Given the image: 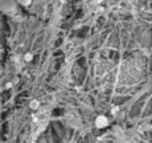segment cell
I'll list each match as a JSON object with an SVG mask.
<instances>
[{"label":"cell","mask_w":152,"mask_h":143,"mask_svg":"<svg viewBox=\"0 0 152 143\" xmlns=\"http://www.w3.org/2000/svg\"><path fill=\"white\" fill-rule=\"evenodd\" d=\"M29 107H31L32 110H36V109H39V107H40V102L37 101V100L31 101V103H29Z\"/></svg>","instance_id":"obj_3"},{"label":"cell","mask_w":152,"mask_h":143,"mask_svg":"<svg viewBox=\"0 0 152 143\" xmlns=\"http://www.w3.org/2000/svg\"><path fill=\"white\" fill-rule=\"evenodd\" d=\"M95 125H97V127H99V129H103V127H106L109 125V119L104 115H99L95 119Z\"/></svg>","instance_id":"obj_2"},{"label":"cell","mask_w":152,"mask_h":143,"mask_svg":"<svg viewBox=\"0 0 152 143\" xmlns=\"http://www.w3.org/2000/svg\"><path fill=\"white\" fill-rule=\"evenodd\" d=\"M32 57H33V56H32L31 53H28V54H25L24 60H25V61H31V60H32Z\"/></svg>","instance_id":"obj_5"},{"label":"cell","mask_w":152,"mask_h":143,"mask_svg":"<svg viewBox=\"0 0 152 143\" xmlns=\"http://www.w3.org/2000/svg\"><path fill=\"white\" fill-rule=\"evenodd\" d=\"M19 3L23 5H28V4H31V0H19Z\"/></svg>","instance_id":"obj_4"},{"label":"cell","mask_w":152,"mask_h":143,"mask_svg":"<svg viewBox=\"0 0 152 143\" xmlns=\"http://www.w3.org/2000/svg\"><path fill=\"white\" fill-rule=\"evenodd\" d=\"M46 123H48V118L44 117L42 113L41 114H36L33 118V131H32V134H33L34 136L41 134V131L46 127Z\"/></svg>","instance_id":"obj_1"}]
</instances>
